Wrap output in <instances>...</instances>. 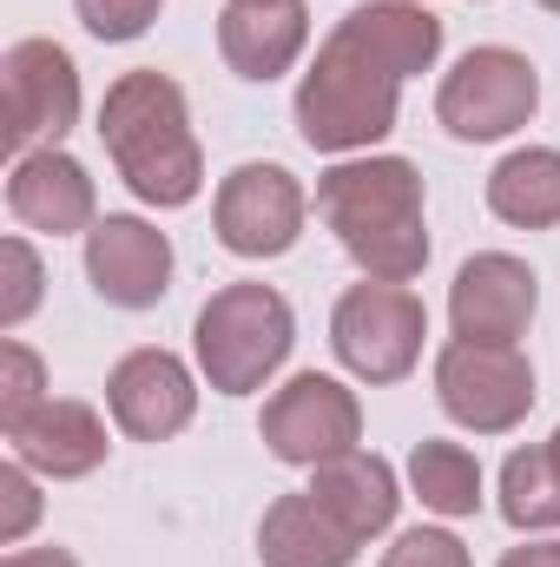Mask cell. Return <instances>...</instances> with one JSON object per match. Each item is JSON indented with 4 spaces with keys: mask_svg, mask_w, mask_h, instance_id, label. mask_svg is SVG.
<instances>
[{
    "mask_svg": "<svg viewBox=\"0 0 560 567\" xmlns=\"http://www.w3.org/2000/svg\"><path fill=\"white\" fill-rule=\"evenodd\" d=\"M73 13H80V27L93 40L126 47V40H145L152 33V20L165 13V0H73Z\"/></svg>",
    "mask_w": 560,
    "mask_h": 567,
    "instance_id": "cb8c5ba5",
    "label": "cell"
},
{
    "mask_svg": "<svg viewBox=\"0 0 560 567\" xmlns=\"http://www.w3.org/2000/svg\"><path fill=\"white\" fill-rule=\"evenodd\" d=\"M317 218L336 231L343 258L363 278L416 284L428 271V192L422 172L396 152L336 158L317 178Z\"/></svg>",
    "mask_w": 560,
    "mask_h": 567,
    "instance_id": "7a4b0ae2",
    "label": "cell"
},
{
    "mask_svg": "<svg viewBox=\"0 0 560 567\" xmlns=\"http://www.w3.org/2000/svg\"><path fill=\"white\" fill-rule=\"evenodd\" d=\"M310 495L330 508V522L350 535V542H383L396 528V508H403V475L376 455V449H350V455H330L310 468Z\"/></svg>",
    "mask_w": 560,
    "mask_h": 567,
    "instance_id": "e0dca14e",
    "label": "cell"
},
{
    "mask_svg": "<svg viewBox=\"0 0 560 567\" xmlns=\"http://www.w3.org/2000/svg\"><path fill=\"white\" fill-rule=\"evenodd\" d=\"M100 145L126 178V192L152 212H185L205 192V145L191 133V100L158 66H133L106 86Z\"/></svg>",
    "mask_w": 560,
    "mask_h": 567,
    "instance_id": "3957f363",
    "label": "cell"
},
{
    "mask_svg": "<svg viewBox=\"0 0 560 567\" xmlns=\"http://www.w3.org/2000/svg\"><path fill=\"white\" fill-rule=\"evenodd\" d=\"M422 7H428V0H422Z\"/></svg>",
    "mask_w": 560,
    "mask_h": 567,
    "instance_id": "4dcf8cb0",
    "label": "cell"
},
{
    "mask_svg": "<svg viewBox=\"0 0 560 567\" xmlns=\"http://www.w3.org/2000/svg\"><path fill=\"white\" fill-rule=\"evenodd\" d=\"M488 212L515 231H554L560 225V145H515L488 172Z\"/></svg>",
    "mask_w": 560,
    "mask_h": 567,
    "instance_id": "d6986e66",
    "label": "cell"
},
{
    "mask_svg": "<svg viewBox=\"0 0 560 567\" xmlns=\"http://www.w3.org/2000/svg\"><path fill=\"white\" fill-rule=\"evenodd\" d=\"M403 475H409V495H416L428 515H442V522H468L488 502V475H481L475 449L468 442H448V435H422L416 449H409V468Z\"/></svg>",
    "mask_w": 560,
    "mask_h": 567,
    "instance_id": "ffe728a7",
    "label": "cell"
},
{
    "mask_svg": "<svg viewBox=\"0 0 560 567\" xmlns=\"http://www.w3.org/2000/svg\"><path fill=\"white\" fill-rule=\"evenodd\" d=\"M541 310V278L515 251H475L448 284V323L468 343H521Z\"/></svg>",
    "mask_w": 560,
    "mask_h": 567,
    "instance_id": "7c38bea8",
    "label": "cell"
},
{
    "mask_svg": "<svg viewBox=\"0 0 560 567\" xmlns=\"http://www.w3.org/2000/svg\"><path fill=\"white\" fill-rule=\"evenodd\" d=\"M106 410H113L120 435H133V442H172V435H185L191 416H198V370L178 350L139 343V350H126L113 363Z\"/></svg>",
    "mask_w": 560,
    "mask_h": 567,
    "instance_id": "8fae6325",
    "label": "cell"
},
{
    "mask_svg": "<svg viewBox=\"0 0 560 567\" xmlns=\"http://www.w3.org/2000/svg\"><path fill=\"white\" fill-rule=\"evenodd\" d=\"M40 528V475L27 462H0V548H20Z\"/></svg>",
    "mask_w": 560,
    "mask_h": 567,
    "instance_id": "d4e9b609",
    "label": "cell"
},
{
    "mask_svg": "<svg viewBox=\"0 0 560 567\" xmlns=\"http://www.w3.org/2000/svg\"><path fill=\"white\" fill-rule=\"evenodd\" d=\"M0 567H80L66 548H7Z\"/></svg>",
    "mask_w": 560,
    "mask_h": 567,
    "instance_id": "83f0119b",
    "label": "cell"
},
{
    "mask_svg": "<svg viewBox=\"0 0 560 567\" xmlns=\"http://www.w3.org/2000/svg\"><path fill=\"white\" fill-rule=\"evenodd\" d=\"M113 435H106V416L80 396H46L27 423L7 429V455L27 462L40 482H80L106 462Z\"/></svg>",
    "mask_w": 560,
    "mask_h": 567,
    "instance_id": "9a60e30c",
    "label": "cell"
},
{
    "mask_svg": "<svg viewBox=\"0 0 560 567\" xmlns=\"http://www.w3.org/2000/svg\"><path fill=\"white\" fill-rule=\"evenodd\" d=\"M548 449H554V462H560V429H554V435H548Z\"/></svg>",
    "mask_w": 560,
    "mask_h": 567,
    "instance_id": "f1b7e54d",
    "label": "cell"
},
{
    "mask_svg": "<svg viewBox=\"0 0 560 567\" xmlns=\"http://www.w3.org/2000/svg\"><path fill=\"white\" fill-rule=\"evenodd\" d=\"M442 60V20L422 0L350 7L297 80V140L323 158H356L396 133L403 86Z\"/></svg>",
    "mask_w": 560,
    "mask_h": 567,
    "instance_id": "6da1fadb",
    "label": "cell"
},
{
    "mask_svg": "<svg viewBox=\"0 0 560 567\" xmlns=\"http://www.w3.org/2000/svg\"><path fill=\"white\" fill-rule=\"evenodd\" d=\"M258 435H265V449L278 455L283 468H317L330 455L363 449V403H356V390L343 377L297 370L290 383H278L265 396Z\"/></svg>",
    "mask_w": 560,
    "mask_h": 567,
    "instance_id": "9c48e42d",
    "label": "cell"
},
{
    "mask_svg": "<svg viewBox=\"0 0 560 567\" xmlns=\"http://www.w3.org/2000/svg\"><path fill=\"white\" fill-rule=\"evenodd\" d=\"M40 297H46V265H40L33 238H27V231L0 238V330L13 337V330L40 310Z\"/></svg>",
    "mask_w": 560,
    "mask_h": 567,
    "instance_id": "7402d4cb",
    "label": "cell"
},
{
    "mask_svg": "<svg viewBox=\"0 0 560 567\" xmlns=\"http://www.w3.org/2000/svg\"><path fill=\"white\" fill-rule=\"evenodd\" d=\"M435 403L468 435H508L535 410V363L521 343H468L448 337L435 350Z\"/></svg>",
    "mask_w": 560,
    "mask_h": 567,
    "instance_id": "52a82bcc",
    "label": "cell"
},
{
    "mask_svg": "<svg viewBox=\"0 0 560 567\" xmlns=\"http://www.w3.org/2000/svg\"><path fill=\"white\" fill-rule=\"evenodd\" d=\"M422 343H428V303L409 284L363 278L350 284L336 297V310H330V350L370 390H390V383L416 377Z\"/></svg>",
    "mask_w": 560,
    "mask_h": 567,
    "instance_id": "5b68a950",
    "label": "cell"
},
{
    "mask_svg": "<svg viewBox=\"0 0 560 567\" xmlns=\"http://www.w3.org/2000/svg\"><path fill=\"white\" fill-rule=\"evenodd\" d=\"M0 93H7V152H40V145H60L80 126V66L60 40L46 33H27L7 47L0 60Z\"/></svg>",
    "mask_w": 560,
    "mask_h": 567,
    "instance_id": "30bf717a",
    "label": "cell"
},
{
    "mask_svg": "<svg viewBox=\"0 0 560 567\" xmlns=\"http://www.w3.org/2000/svg\"><path fill=\"white\" fill-rule=\"evenodd\" d=\"M383 567H475V555H468V542L455 528H428L422 522V528H403L390 542Z\"/></svg>",
    "mask_w": 560,
    "mask_h": 567,
    "instance_id": "484cf974",
    "label": "cell"
},
{
    "mask_svg": "<svg viewBox=\"0 0 560 567\" xmlns=\"http://www.w3.org/2000/svg\"><path fill=\"white\" fill-rule=\"evenodd\" d=\"M290 350H297V310L278 284L238 278L211 290L191 317V357L218 396L271 390V377L290 363Z\"/></svg>",
    "mask_w": 560,
    "mask_h": 567,
    "instance_id": "277c9868",
    "label": "cell"
},
{
    "mask_svg": "<svg viewBox=\"0 0 560 567\" xmlns=\"http://www.w3.org/2000/svg\"><path fill=\"white\" fill-rule=\"evenodd\" d=\"M356 555H363V542H350L310 488L278 495L258 522V561L265 567H356Z\"/></svg>",
    "mask_w": 560,
    "mask_h": 567,
    "instance_id": "ac0fdd59",
    "label": "cell"
},
{
    "mask_svg": "<svg viewBox=\"0 0 560 567\" xmlns=\"http://www.w3.org/2000/svg\"><path fill=\"white\" fill-rule=\"evenodd\" d=\"M46 396H53V390H46L40 350L20 343V337H0V435H7L13 423H27Z\"/></svg>",
    "mask_w": 560,
    "mask_h": 567,
    "instance_id": "603a6c76",
    "label": "cell"
},
{
    "mask_svg": "<svg viewBox=\"0 0 560 567\" xmlns=\"http://www.w3.org/2000/svg\"><path fill=\"white\" fill-rule=\"evenodd\" d=\"M535 113H541V66L515 47H468L435 86V120L462 145L515 140Z\"/></svg>",
    "mask_w": 560,
    "mask_h": 567,
    "instance_id": "8992f818",
    "label": "cell"
},
{
    "mask_svg": "<svg viewBox=\"0 0 560 567\" xmlns=\"http://www.w3.org/2000/svg\"><path fill=\"white\" fill-rule=\"evenodd\" d=\"M303 225H310V192L278 158H245L211 192V231L245 265H271L283 251H297Z\"/></svg>",
    "mask_w": 560,
    "mask_h": 567,
    "instance_id": "ba28073f",
    "label": "cell"
},
{
    "mask_svg": "<svg viewBox=\"0 0 560 567\" xmlns=\"http://www.w3.org/2000/svg\"><path fill=\"white\" fill-rule=\"evenodd\" d=\"M495 567H560V535H521V548H508Z\"/></svg>",
    "mask_w": 560,
    "mask_h": 567,
    "instance_id": "4316f807",
    "label": "cell"
},
{
    "mask_svg": "<svg viewBox=\"0 0 560 567\" xmlns=\"http://www.w3.org/2000/svg\"><path fill=\"white\" fill-rule=\"evenodd\" d=\"M310 47V7L303 0H225L218 13V53L238 80L271 86Z\"/></svg>",
    "mask_w": 560,
    "mask_h": 567,
    "instance_id": "2e32d148",
    "label": "cell"
},
{
    "mask_svg": "<svg viewBox=\"0 0 560 567\" xmlns=\"http://www.w3.org/2000/svg\"><path fill=\"white\" fill-rule=\"evenodd\" d=\"M172 238L139 212H106L86 231V284L113 310H152L172 290Z\"/></svg>",
    "mask_w": 560,
    "mask_h": 567,
    "instance_id": "4fadbf2b",
    "label": "cell"
},
{
    "mask_svg": "<svg viewBox=\"0 0 560 567\" xmlns=\"http://www.w3.org/2000/svg\"><path fill=\"white\" fill-rule=\"evenodd\" d=\"M7 212L40 238H86L100 225V185L66 145H40L7 165Z\"/></svg>",
    "mask_w": 560,
    "mask_h": 567,
    "instance_id": "5bb4252c",
    "label": "cell"
},
{
    "mask_svg": "<svg viewBox=\"0 0 560 567\" xmlns=\"http://www.w3.org/2000/svg\"><path fill=\"white\" fill-rule=\"evenodd\" d=\"M535 7H548V13H560V0H535Z\"/></svg>",
    "mask_w": 560,
    "mask_h": 567,
    "instance_id": "f546056e",
    "label": "cell"
},
{
    "mask_svg": "<svg viewBox=\"0 0 560 567\" xmlns=\"http://www.w3.org/2000/svg\"><path fill=\"white\" fill-rule=\"evenodd\" d=\"M501 522L515 535H560V462L548 442H528L501 462Z\"/></svg>",
    "mask_w": 560,
    "mask_h": 567,
    "instance_id": "44dd1931",
    "label": "cell"
}]
</instances>
